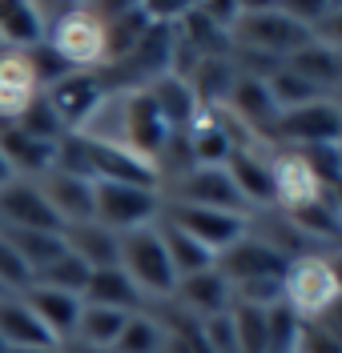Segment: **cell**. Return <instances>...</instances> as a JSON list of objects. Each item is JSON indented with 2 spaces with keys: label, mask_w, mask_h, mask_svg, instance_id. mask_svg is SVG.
Here are the masks:
<instances>
[{
  "label": "cell",
  "mask_w": 342,
  "mask_h": 353,
  "mask_svg": "<svg viewBox=\"0 0 342 353\" xmlns=\"http://www.w3.org/2000/svg\"><path fill=\"white\" fill-rule=\"evenodd\" d=\"M45 48L68 72H105L113 61L105 4H41Z\"/></svg>",
  "instance_id": "cell-1"
},
{
  "label": "cell",
  "mask_w": 342,
  "mask_h": 353,
  "mask_svg": "<svg viewBox=\"0 0 342 353\" xmlns=\"http://www.w3.org/2000/svg\"><path fill=\"white\" fill-rule=\"evenodd\" d=\"M339 261L334 253H302L282 269V305L294 313L302 325L334 321L339 309Z\"/></svg>",
  "instance_id": "cell-2"
},
{
  "label": "cell",
  "mask_w": 342,
  "mask_h": 353,
  "mask_svg": "<svg viewBox=\"0 0 342 353\" xmlns=\"http://www.w3.org/2000/svg\"><path fill=\"white\" fill-rule=\"evenodd\" d=\"M117 269L133 281V289L149 301V305H165L169 293L178 285V273L169 265V253L161 245L158 221L153 225H141L117 237Z\"/></svg>",
  "instance_id": "cell-3"
},
{
  "label": "cell",
  "mask_w": 342,
  "mask_h": 353,
  "mask_svg": "<svg viewBox=\"0 0 342 353\" xmlns=\"http://www.w3.org/2000/svg\"><path fill=\"white\" fill-rule=\"evenodd\" d=\"M310 41V32L298 21L282 12V4H242V17L229 32V48L234 52H254L266 61H286Z\"/></svg>",
  "instance_id": "cell-4"
},
{
  "label": "cell",
  "mask_w": 342,
  "mask_h": 353,
  "mask_svg": "<svg viewBox=\"0 0 342 353\" xmlns=\"http://www.w3.org/2000/svg\"><path fill=\"white\" fill-rule=\"evenodd\" d=\"M161 201L169 205H193V209H218V213H242L250 217L242 193L234 189V181L222 165H193L178 173L173 181L161 185Z\"/></svg>",
  "instance_id": "cell-5"
},
{
  "label": "cell",
  "mask_w": 342,
  "mask_h": 353,
  "mask_svg": "<svg viewBox=\"0 0 342 353\" xmlns=\"http://www.w3.org/2000/svg\"><path fill=\"white\" fill-rule=\"evenodd\" d=\"M161 217V193L149 185H113V181H101L93 185V221L113 229L117 237L141 229V225H153Z\"/></svg>",
  "instance_id": "cell-6"
},
{
  "label": "cell",
  "mask_w": 342,
  "mask_h": 353,
  "mask_svg": "<svg viewBox=\"0 0 342 353\" xmlns=\"http://www.w3.org/2000/svg\"><path fill=\"white\" fill-rule=\"evenodd\" d=\"M339 132H342L339 97H319V101H310V105H298V109L278 112L270 145H286V149L339 145Z\"/></svg>",
  "instance_id": "cell-7"
},
{
  "label": "cell",
  "mask_w": 342,
  "mask_h": 353,
  "mask_svg": "<svg viewBox=\"0 0 342 353\" xmlns=\"http://www.w3.org/2000/svg\"><path fill=\"white\" fill-rule=\"evenodd\" d=\"M105 97H109V88L101 85L97 72H61L57 81H48L41 88V101L48 105V112L57 117V125L65 132L85 129Z\"/></svg>",
  "instance_id": "cell-8"
},
{
  "label": "cell",
  "mask_w": 342,
  "mask_h": 353,
  "mask_svg": "<svg viewBox=\"0 0 342 353\" xmlns=\"http://www.w3.org/2000/svg\"><path fill=\"white\" fill-rule=\"evenodd\" d=\"M326 197V189L319 185L314 169L306 165V157L286 145H270V205L282 213H294L310 201Z\"/></svg>",
  "instance_id": "cell-9"
},
{
  "label": "cell",
  "mask_w": 342,
  "mask_h": 353,
  "mask_svg": "<svg viewBox=\"0 0 342 353\" xmlns=\"http://www.w3.org/2000/svg\"><path fill=\"white\" fill-rule=\"evenodd\" d=\"M161 221H169L173 229H182L185 237H193L198 245H205L213 257L246 233V217L242 213H218V209L169 205V201H161Z\"/></svg>",
  "instance_id": "cell-10"
},
{
  "label": "cell",
  "mask_w": 342,
  "mask_h": 353,
  "mask_svg": "<svg viewBox=\"0 0 342 353\" xmlns=\"http://www.w3.org/2000/svg\"><path fill=\"white\" fill-rule=\"evenodd\" d=\"M286 261L274 253L270 245H262L258 237L242 233L234 245H226L218 257H213V273L226 281L229 289L250 285V281H278Z\"/></svg>",
  "instance_id": "cell-11"
},
{
  "label": "cell",
  "mask_w": 342,
  "mask_h": 353,
  "mask_svg": "<svg viewBox=\"0 0 342 353\" xmlns=\"http://www.w3.org/2000/svg\"><path fill=\"white\" fill-rule=\"evenodd\" d=\"M0 229H28V233H65V225L48 209L37 181L12 176L0 189Z\"/></svg>",
  "instance_id": "cell-12"
},
{
  "label": "cell",
  "mask_w": 342,
  "mask_h": 353,
  "mask_svg": "<svg viewBox=\"0 0 342 353\" xmlns=\"http://www.w3.org/2000/svg\"><path fill=\"white\" fill-rule=\"evenodd\" d=\"M165 305L173 309V313H182V317H189V321H209V317L229 313L234 297H229V285L213 273V265H209L202 273L178 277V285H173Z\"/></svg>",
  "instance_id": "cell-13"
},
{
  "label": "cell",
  "mask_w": 342,
  "mask_h": 353,
  "mask_svg": "<svg viewBox=\"0 0 342 353\" xmlns=\"http://www.w3.org/2000/svg\"><path fill=\"white\" fill-rule=\"evenodd\" d=\"M222 109H226L242 129L250 132L254 141L270 145L274 121H278V105H274L266 81H258V77H242V72H238V81H234V88H229V97H226V105H222Z\"/></svg>",
  "instance_id": "cell-14"
},
{
  "label": "cell",
  "mask_w": 342,
  "mask_h": 353,
  "mask_svg": "<svg viewBox=\"0 0 342 353\" xmlns=\"http://www.w3.org/2000/svg\"><path fill=\"white\" fill-rule=\"evenodd\" d=\"M41 72L21 48H0V125L17 121L41 97Z\"/></svg>",
  "instance_id": "cell-15"
},
{
  "label": "cell",
  "mask_w": 342,
  "mask_h": 353,
  "mask_svg": "<svg viewBox=\"0 0 342 353\" xmlns=\"http://www.w3.org/2000/svg\"><path fill=\"white\" fill-rule=\"evenodd\" d=\"M234 181V189L242 193L246 209H270V145H242L226 157L222 165Z\"/></svg>",
  "instance_id": "cell-16"
},
{
  "label": "cell",
  "mask_w": 342,
  "mask_h": 353,
  "mask_svg": "<svg viewBox=\"0 0 342 353\" xmlns=\"http://www.w3.org/2000/svg\"><path fill=\"white\" fill-rule=\"evenodd\" d=\"M0 157L8 161L12 176L24 181H41L57 161V141H41L21 125H0Z\"/></svg>",
  "instance_id": "cell-17"
},
{
  "label": "cell",
  "mask_w": 342,
  "mask_h": 353,
  "mask_svg": "<svg viewBox=\"0 0 342 353\" xmlns=\"http://www.w3.org/2000/svg\"><path fill=\"white\" fill-rule=\"evenodd\" d=\"M21 297L57 345L73 341L77 313H81V297L77 293H61V289H48V285H28V289H21Z\"/></svg>",
  "instance_id": "cell-18"
},
{
  "label": "cell",
  "mask_w": 342,
  "mask_h": 353,
  "mask_svg": "<svg viewBox=\"0 0 342 353\" xmlns=\"http://www.w3.org/2000/svg\"><path fill=\"white\" fill-rule=\"evenodd\" d=\"M282 65L290 68L294 77H302L314 92H322V97H339V85H342V48L339 44L306 41L298 52H290Z\"/></svg>",
  "instance_id": "cell-19"
},
{
  "label": "cell",
  "mask_w": 342,
  "mask_h": 353,
  "mask_svg": "<svg viewBox=\"0 0 342 353\" xmlns=\"http://www.w3.org/2000/svg\"><path fill=\"white\" fill-rule=\"evenodd\" d=\"M41 193H45L48 209L57 213L61 225H81V221H93V181H81L73 173H61V169H48L41 181Z\"/></svg>",
  "instance_id": "cell-20"
},
{
  "label": "cell",
  "mask_w": 342,
  "mask_h": 353,
  "mask_svg": "<svg viewBox=\"0 0 342 353\" xmlns=\"http://www.w3.org/2000/svg\"><path fill=\"white\" fill-rule=\"evenodd\" d=\"M81 301L85 305H101V309H117V313H145L149 301L133 289V281L109 265V269H93L85 289H81Z\"/></svg>",
  "instance_id": "cell-21"
},
{
  "label": "cell",
  "mask_w": 342,
  "mask_h": 353,
  "mask_svg": "<svg viewBox=\"0 0 342 353\" xmlns=\"http://www.w3.org/2000/svg\"><path fill=\"white\" fill-rule=\"evenodd\" d=\"M0 341H4V350H41V345H57L45 333V325L32 317V309L24 305L21 293H4V297H0Z\"/></svg>",
  "instance_id": "cell-22"
},
{
  "label": "cell",
  "mask_w": 342,
  "mask_h": 353,
  "mask_svg": "<svg viewBox=\"0 0 342 353\" xmlns=\"http://www.w3.org/2000/svg\"><path fill=\"white\" fill-rule=\"evenodd\" d=\"M145 92H149V101L158 105L161 121H165L173 132H185L189 125H193V117L202 112V105L193 101V92H189V85H185V77H178V72L158 77L153 85H145Z\"/></svg>",
  "instance_id": "cell-23"
},
{
  "label": "cell",
  "mask_w": 342,
  "mask_h": 353,
  "mask_svg": "<svg viewBox=\"0 0 342 353\" xmlns=\"http://www.w3.org/2000/svg\"><path fill=\"white\" fill-rule=\"evenodd\" d=\"M61 237H65V249L85 265L89 273L93 269H109V265H117V233L105 229V225H97V221L68 225Z\"/></svg>",
  "instance_id": "cell-24"
},
{
  "label": "cell",
  "mask_w": 342,
  "mask_h": 353,
  "mask_svg": "<svg viewBox=\"0 0 342 353\" xmlns=\"http://www.w3.org/2000/svg\"><path fill=\"white\" fill-rule=\"evenodd\" d=\"M45 41V21H41V4L32 0H0V48H37Z\"/></svg>",
  "instance_id": "cell-25"
},
{
  "label": "cell",
  "mask_w": 342,
  "mask_h": 353,
  "mask_svg": "<svg viewBox=\"0 0 342 353\" xmlns=\"http://www.w3.org/2000/svg\"><path fill=\"white\" fill-rule=\"evenodd\" d=\"M129 317H137V313H117V309H101V305H85V301H81L77 330H73V345L109 353L113 341L121 337V330L129 325Z\"/></svg>",
  "instance_id": "cell-26"
},
{
  "label": "cell",
  "mask_w": 342,
  "mask_h": 353,
  "mask_svg": "<svg viewBox=\"0 0 342 353\" xmlns=\"http://www.w3.org/2000/svg\"><path fill=\"white\" fill-rule=\"evenodd\" d=\"M0 233L8 237V245L17 249V257L24 261V269L32 277L65 253V237L61 233H28V229H0Z\"/></svg>",
  "instance_id": "cell-27"
},
{
  "label": "cell",
  "mask_w": 342,
  "mask_h": 353,
  "mask_svg": "<svg viewBox=\"0 0 342 353\" xmlns=\"http://www.w3.org/2000/svg\"><path fill=\"white\" fill-rule=\"evenodd\" d=\"M158 233H161V245H165V253H169V265H173V273L178 277H189V273H202L213 265V253L198 245L193 237H185L182 229H173L169 221L158 217Z\"/></svg>",
  "instance_id": "cell-28"
},
{
  "label": "cell",
  "mask_w": 342,
  "mask_h": 353,
  "mask_svg": "<svg viewBox=\"0 0 342 353\" xmlns=\"http://www.w3.org/2000/svg\"><path fill=\"white\" fill-rule=\"evenodd\" d=\"M109 353H165V325L153 309L129 317V325L121 330V337L113 341Z\"/></svg>",
  "instance_id": "cell-29"
},
{
  "label": "cell",
  "mask_w": 342,
  "mask_h": 353,
  "mask_svg": "<svg viewBox=\"0 0 342 353\" xmlns=\"http://www.w3.org/2000/svg\"><path fill=\"white\" fill-rule=\"evenodd\" d=\"M85 281H89V269L77 261L68 249L53 265H48V269H41V273L32 277V285H48V289H61V293H77V297H81Z\"/></svg>",
  "instance_id": "cell-30"
},
{
  "label": "cell",
  "mask_w": 342,
  "mask_h": 353,
  "mask_svg": "<svg viewBox=\"0 0 342 353\" xmlns=\"http://www.w3.org/2000/svg\"><path fill=\"white\" fill-rule=\"evenodd\" d=\"M298 333H302V321L282 301L274 309H266V353H294Z\"/></svg>",
  "instance_id": "cell-31"
},
{
  "label": "cell",
  "mask_w": 342,
  "mask_h": 353,
  "mask_svg": "<svg viewBox=\"0 0 342 353\" xmlns=\"http://www.w3.org/2000/svg\"><path fill=\"white\" fill-rule=\"evenodd\" d=\"M294 353H342V337H339V330H334V321H314V325H302Z\"/></svg>",
  "instance_id": "cell-32"
},
{
  "label": "cell",
  "mask_w": 342,
  "mask_h": 353,
  "mask_svg": "<svg viewBox=\"0 0 342 353\" xmlns=\"http://www.w3.org/2000/svg\"><path fill=\"white\" fill-rule=\"evenodd\" d=\"M32 285V273L24 269V261L17 257V249L8 245V237L0 233V289L4 293H21Z\"/></svg>",
  "instance_id": "cell-33"
},
{
  "label": "cell",
  "mask_w": 342,
  "mask_h": 353,
  "mask_svg": "<svg viewBox=\"0 0 342 353\" xmlns=\"http://www.w3.org/2000/svg\"><path fill=\"white\" fill-rule=\"evenodd\" d=\"M8 181H12V169H8V161H4V157H0V189H4V185H8Z\"/></svg>",
  "instance_id": "cell-34"
},
{
  "label": "cell",
  "mask_w": 342,
  "mask_h": 353,
  "mask_svg": "<svg viewBox=\"0 0 342 353\" xmlns=\"http://www.w3.org/2000/svg\"><path fill=\"white\" fill-rule=\"evenodd\" d=\"M4 353H61V345H41V350H4Z\"/></svg>",
  "instance_id": "cell-35"
},
{
  "label": "cell",
  "mask_w": 342,
  "mask_h": 353,
  "mask_svg": "<svg viewBox=\"0 0 342 353\" xmlns=\"http://www.w3.org/2000/svg\"><path fill=\"white\" fill-rule=\"evenodd\" d=\"M61 353H101V350H85V345H73L68 341V345H61Z\"/></svg>",
  "instance_id": "cell-36"
},
{
  "label": "cell",
  "mask_w": 342,
  "mask_h": 353,
  "mask_svg": "<svg viewBox=\"0 0 342 353\" xmlns=\"http://www.w3.org/2000/svg\"><path fill=\"white\" fill-rule=\"evenodd\" d=\"M0 353H4V341H0Z\"/></svg>",
  "instance_id": "cell-37"
},
{
  "label": "cell",
  "mask_w": 342,
  "mask_h": 353,
  "mask_svg": "<svg viewBox=\"0 0 342 353\" xmlns=\"http://www.w3.org/2000/svg\"><path fill=\"white\" fill-rule=\"evenodd\" d=\"M0 297H4V289H0Z\"/></svg>",
  "instance_id": "cell-38"
}]
</instances>
